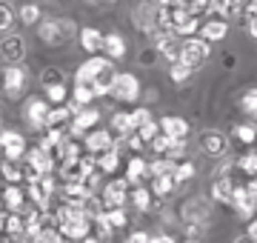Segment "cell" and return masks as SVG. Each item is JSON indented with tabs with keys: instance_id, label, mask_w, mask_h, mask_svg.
Wrapping results in <instances>:
<instances>
[{
	"instance_id": "6da1fadb",
	"label": "cell",
	"mask_w": 257,
	"mask_h": 243,
	"mask_svg": "<svg viewBox=\"0 0 257 243\" xmlns=\"http://www.w3.org/2000/svg\"><path fill=\"white\" fill-rule=\"evenodd\" d=\"M77 32H80V29L74 26V20H63V18L60 20H43L37 38L43 40L46 46L60 49V46H66V43H72V40L77 38Z\"/></svg>"
},
{
	"instance_id": "7a4b0ae2",
	"label": "cell",
	"mask_w": 257,
	"mask_h": 243,
	"mask_svg": "<svg viewBox=\"0 0 257 243\" xmlns=\"http://www.w3.org/2000/svg\"><path fill=\"white\" fill-rule=\"evenodd\" d=\"M114 77H117L114 63H111V60H106V57H100V55H94V75H92V83H89V89H92L94 97L109 94L111 92V83H114Z\"/></svg>"
},
{
	"instance_id": "3957f363",
	"label": "cell",
	"mask_w": 257,
	"mask_h": 243,
	"mask_svg": "<svg viewBox=\"0 0 257 243\" xmlns=\"http://www.w3.org/2000/svg\"><path fill=\"white\" fill-rule=\"evenodd\" d=\"M157 12H160V6H157L155 0H140V3H135V9H132V23H135L140 32L155 35L157 29H160Z\"/></svg>"
},
{
	"instance_id": "277c9868",
	"label": "cell",
	"mask_w": 257,
	"mask_h": 243,
	"mask_svg": "<svg viewBox=\"0 0 257 243\" xmlns=\"http://www.w3.org/2000/svg\"><path fill=\"white\" fill-rule=\"evenodd\" d=\"M209 55H211V46L206 43V40H200V38H189V40H183V46H180V60L177 63H183V66H189V69H200L206 60H209Z\"/></svg>"
},
{
	"instance_id": "5b68a950",
	"label": "cell",
	"mask_w": 257,
	"mask_h": 243,
	"mask_svg": "<svg viewBox=\"0 0 257 243\" xmlns=\"http://www.w3.org/2000/svg\"><path fill=\"white\" fill-rule=\"evenodd\" d=\"M180 217H183V223L206 226V220L211 217V203H209V200H206L203 195L186 197L183 206H180Z\"/></svg>"
},
{
	"instance_id": "8992f818",
	"label": "cell",
	"mask_w": 257,
	"mask_h": 243,
	"mask_svg": "<svg viewBox=\"0 0 257 243\" xmlns=\"http://www.w3.org/2000/svg\"><path fill=\"white\" fill-rule=\"evenodd\" d=\"M111 97L120 103H135L140 97V80L135 75H128V72H123V75L114 77V83H111Z\"/></svg>"
},
{
	"instance_id": "52a82bcc",
	"label": "cell",
	"mask_w": 257,
	"mask_h": 243,
	"mask_svg": "<svg viewBox=\"0 0 257 243\" xmlns=\"http://www.w3.org/2000/svg\"><path fill=\"white\" fill-rule=\"evenodd\" d=\"M97 197H100V203H103L106 212H109V209H123V203H126V197H128V183L123 178L109 180Z\"/></svg>"
},
{
	"instance_id": "ba28073f",
	"label": "cell",
	"mask_w": 257,
	"mask_h": 243,
	"mask_svg": "<svg viewBox=\"0 0 257 243\" xmlns=\"http://www.w3.org/2000/svg\"><path fill=\"white\" fill-rule=\"evenodd\" d=\"M0 57L6 60V66H20L23 57H26V40L20 35H15V32H9L0 40Z\"/></svg>"
},
{
	"instance_id": "9c48e42d",
	"label": "cell",
	"mask_w": 257,
	"mask_h": 243,
	"mask_svg": "<svg viewBox=\"0 0 257 243\" xmlns=\"http://www.w3.org/2000/svg\"><path fill=\"white\" fill-rule=\"evenodd\" d=\"M49 109H52V106H49L46 100H40V97H29V100L23 103V117H26V123L35 132H43V129H46Z\"/></svg>"
},
{
	"instance_id": "30bf717a",
	"label": "cell",
	"mask_w": 257,
	"mask_h": 243,
	"mask_svg": "<svg viewBox=\"0 0 257 243\" xmlns=\"http://www.w3.org/2000/svg\"><path fill=\"white\" fill-rule=\"evenodd\" d=\"M23 83H26V69L23 66H6L3 69V77H0V86L9 100H18L20 92H23Z\"/></svg>"
},
{
	"instance_id": "8fae6325",
	"label": "cell",
	"mask_w": 257,
	"mask_h": 243,
	"mask_svg": "<svg viewBox=\"0 0 257 243\" xmlns=\"http://www.w3.org/2000/svg\"><path fill=\"white\" fill-rule=\"evenodd\" d=\"M200 152L209 155V158H220V155L229 152V138L217 129H206L200 135Z\"/></svg>"
},
{
	"instance_id": "7c38bea8",
	"label": "cell",
	"mask_w": 257,
	"mask_h": 243,
	"mask_svg": "<svg viewBox=\"0 0 257 243\" xmlns=\"http://www.w3.org/2000/svg\"><path fill=\"white\" fill-rule=\"evenodd\" d=\"M80 146L86 149V155H94V158H97V155H103V152L114 149V138L109 135V129H92Z\"/></svg>"
},
{
	"instance_id": "4fadbf2b",
	"label": "cell",
	"mask_w": 257,
	"mask_h": 243,
	"mask_svg": "<svg viewBox=\"0 0 257 243\" xmlns=\"http://www.w3.org/2000/svg\"><path fill=\"white\" fill-rule=\"evenodd\" d=\"M157 132L169 138V141H186V135H189V123L183 117H177V114H166L157 120Z\"/></svg>"
},
{
	"instance_id": "5bb4252c",
	"label": "cell",
	"mask_w": 257,
	"mask_h": 243,
	"mask_svg": "<svg viewBox=\"0 0 257 243\" xmlns=\"http://www.w3.org/2000/svg\"><path fill=\"white\" fill-rule=\"evenodd\" d=\"M23 160H26V166H32L37 172V175H55V160L49 158V152H43L40 146H32V149H26V155H23Z\"/></svg>"
},
{
	"instance_id": "9a60e30c",
	"label": "cell",
	"mask_w": 257,
	"mask_h": 243,
	"mask_svg": "<svg viewBox=\"0 0 257 243\" xmlns=\"http://www.w3.org/2000/svg\"><path fill=\"white\" fill-rule=\"evenodd\" d=\"M231 206L237 209V215L243 217V220H251V217H254V192H248L246 186H237V183H234Z\"/></svg>"
},
{
	"instance_id": "2e32d148",
	"label": "cell",
	"mask_w": 257,
	"mask_h": 243,
	"mask_svg": "<svg viewBox=\"0 0 257 243\" xmlns=\"http://www.w3.org/2000/svg\"><path fill=\"white\" fill-rule=\"evenodd\" d=\"M180 46H183V40L177 38V35H166V38L155 40V52L160 57H166L169 63H177L180 60Z\"/></svg>"
},
{
	"instance_id": "e0dca14e",
	"label": "cell",
	"mask_w": 257,
	"mask_h": 243,
	"mask_svg": "<svg viewBox=\"0 0 257 243\" xmlns=\"http://www.w3.org/2000/svg\"><path fill=\"white\" fill-rule=\"evenodd\" d=\"M200 32L203 38L200 40H206V43H217V40H223L226 38V32H229V23L223 18H214V20H206V23H200Z\"/></svg>"
},
{
	"instance_id": "ac0fdd59",
	"label": "cell",
	"mask_w": 257,
	"mask_h": 243,
	"mask_svg": "<svg viewBox=\"0 0 257 243\" xmlns=\"http://www.w3.org/2000/svg\"><path fill=\"white\" fill-rule=\"evenodd\" d=\"M103 55L106 60H123L126 57V40L120 38L117 32H111V35H103Z\"/></svg>"
},
{
	"instance_id": "d6986e66",
	"label": "cell",
	"mask_w": 257,
	"mask_h": 243,
	"mask_svg": "<svg viewBox=\"0 0 257 243\" xmlns=\"http://www.w3.org/2000/svg\"><path fill=\"white\" fill-rule=\"evenodd\" d=\"M77 38H80V46L89 52V55H100L103 52V32L100 29H80L77 32Z\"/></svg>"
},
{
	"instance_id": "ffe728a7",
	"label": "cell",
	"mask_w": 257,
	"mask_h": 243,
	"mask_svg": "<svg viewBox=\"0 0 257 243\" xmlns=\"http://www.w3.org/2000/svg\"><path fill=\"white\" fill-rule=\"evenodd\" d=\"M132 132H135V126H132V117H128V112L111 114V129H109V135L114 138V141H126Z\"/></svg>"
},
{
	"instance_id": "44dd1931",
	"label": "cell",
	"mask_w": 257,
	"mask_h": 243,
	"mask_svg": "<svg viewBox=\"0 0 257 243\" xmlns=\"http://www.w3.org/2000/svg\"><path fill=\"white\" fill-rule=\"evenodd\" d=\"M3 203H6V209H9V215H20V209L26 206L23 189L20 186H6L3 189Z\"/></svg>"
},
{
	"instance_id": "7402d4cb",
	"label": "cell",
	"mask_w": 257,
	"mask_h": 243,
	"mask_svg": "<svg viewBox=\"0 0 257 243\" xmlns=\"http://www.w3.org/2000/svg\"><path fill=\"white\" fill-rule=\"evenodd\" d=\"M231 192H234V180L231 178H217L211 183V197L217 203H231Z\"/></svg>"
},
{
	"instance_id": "603a6c76",
	"label": "cell",
	"mask_w": 257,
	"mask_h": 243,
	"mask_svg": "<svg viewBox=\"0 0 257 243\" xmlns=\"http://www.w3.org/2000/svg\"><path fill=\"white\" fill-rule=\"evenodd\" d=\"M146 175V160L140 158V155H135V158L128 160V166H126V183L128 186H140V178Z\"/></svg>"
},
{
	"instance_id": "cb8c5ba5",
	"label": "cell",
	"mask_w": 257,
	"mask_h": 243,
	"mask_svg": "<svg viewBox=\"0 0 257 243\" xmlns=\"http://www.w3.org/2000/svg\"><path fill=\"white\" fill-rule=\"evenodd\" d=\"M69 120H72V112L66 106H55L46 114V129H63V126H69Z\"/></svg>"
},
{
	"instance_id": "d4e9b609",
	"label": "cell",
	"mask_w": 257,
	"mask_h": 243,
	"mask_svg": "<svg viewBox=\"0 0 257 243\" xmlns=\"http://www.w3.org/2000/svg\"><path fill=\"white\" fill-rule=\"evenodd\" d=\"M128 197H132V203H135L138 212H152V209H155V200L149 195V189H143V186H135Z\"/></svg>"
},
{
	"instance_id": "484cf974",
	"label": "cell",
	"mask_w": 257,
	"mask_h": 243,
	"mask_svg": "<svg viewBox=\"0 0 257 243\" xmlns=\"http://www.w3.org/2000/svg\"><path fill=\"white\" fill-rule=\"evenodd\" d=\"M175 180H172V175H163V178H152V189H149V195L155 197H169L172 192H175Z\"/></svg>"
},
{
	"instance_id": "4316f807",
	"label": "cell",
	"mask_w": 257,
	"mask_h": 243,
	"mask_svg": "<svg viewBox=\"0 0 257 243\" xmlns=\"http://www.w3.org/2000/svg\"><path fill=\"white\" fill-rule=\"evenodd\" d=\"M194 175H197V166H194L192 160H180V163H175V169H172V180H175V183H186V180H192Z\"/></svg>"
},
{
	"instance_id": "83f0119b",
	"label": "cell",
	"mask_w": 257,
	"mask_h": 243,
	"mask_svg": "<svg viewBox=\"0 0 257 243\" xmlns=\"http://www.w3.org/2000/svg\"><path fill=\"white\" fill-rule=\"evenodd\" d=\"M117 166H120V155H117L114 149L97 155V172H103V175H111Z\"/></svg>"
},
{
	"instance_id": "f1b7e54d",
	"label": "cell",
	"mask_w": 257,
	"mask_h": 243,
	"mask_svg": "<svg viewBox=\"0 0 257 243\" xmlns=\"http://www.w3.org/2000/svg\"><path fill=\"white\" fill-rule=\"evenodd\" d=\"M66 100H69V89H66V83L46 86V103L49 106H63Z\"/></svg>"
},
{
	"instance_id": "f546056e",
	"label": "cell",
	"mask_w": 257,
	"mask_h": 243,
	"mask_svg": "<svg viewBox=\"0 0 257 243\" xmlns=\"http://www.w3.org/2000/svg\"><path fill=\"white\" fill-rule=\"evenodd\" d=\"M172 169H175L172 160L157 158V160H152V163H146V175H152V178H163V175H172Z\"/></svg>"
},
{
	"instance_id": "4dcf8cb0",
	"label": "cell",
	"mask_w": 257,
	"mask_h": 243,
	"mask_svg": "<svg viewBox=\"0 0 257 243\" xmlns=\"http://www.w3.org/2000/svg\"><path fill=\"white\" fill-rule=\"evenodd\" d=\"M103 217H106V223L111 226V232H114V229H123V226L128 223L126 209H109V212H103Z\"/></svg>"
},
{
	"instance_id": "1f68e13d",
	"label": "cell",
	"mask_w": 257,
	"mask_h": 243,
	"mask_svg": "<svg viewBox=\"0 0 257 243\" xmlns=\"http://www.w3.org/2000/svg\"><path fill=\"white\" fill-rule=\"evenodd\" d=\"M0 175L9 180V186H18L20 183V166L12 163V160H3V163H0Z\"/></svg>"
},
{
	"instance_id": "d6a6232c",
	"label": "cell",
	"mask_w": 257,
	"mask_h": 243,
	"mask_svg": "<svg viewBox=\"0 0 257 243\" xmlns=\"http://www.w3.org/2000/svg\"><path fill=\"white\" fill-rule=\"evenodd\" d=\"M128 117H132V126H135V132H138L140 126H146V123L155 120V117H152V112H149L146 106H138L135 112H128Z\"/></svg>"
},
{
	"instance_id": "836d02e7",
	"label": "cell",
	"mask_w": 257,
	"mask_h": 243,
	"mask_svg": "<svg viewBox=\"0 0 257 243\" xmlns=\"http://www.w3.org/2000/svg\"><path fill=\"white\" fill-rule=\"evenodd\" d=\"M3 232L9 234V237L23 234V217H20V215H9V212H6V226H3Z\"/></svg>"
},
{
	"instance_id": "e575fe53",
	"label": "cell",
	"mask_w": 257,
	"mask_h": 243,
	"mask_svg": "<svg viewBox=\"0 0 257 243\" xmlns=\"http://www.w3.org/2000/svg\"><path fill=\"white\" fill-rule=\"evenodd\" d=\"M186 141H172V146H169V152H166V160H172V163H180V160H186Z\"/></svg>"
},
{
	"instance_id": "d590c367",
	"label": "cell",
	"mask_w": 257,
	"mask_h": 243,
	"mask_svg": "<svg viewBox=\"0 0 257 243\" xmlns=\"http://www.w3.org/2000/svg\"><path fill=\"white\" fill-rule=\"evenodd\" d=\"M20 20H23L26 26H35V23H40V6H35V3H26V6L20 9Z\"/></svg>"
},
{
	"instance_id": "8d00e7d4",
	"label": "cell",
	"mask_w": 257,
	"mask_h": 243,
	"mask_svg": "<svg viewBox=\"0 0 257 243\" xmlns=\"http://www.w3.org/2000/svg\"><path fill=\"white\" fill-rule=\"evenodd\" d=\"M234 166H240L243 172H246L248 178H254V172H257V158H254V152H246L243 158L234 160Z\"/></svg>"
},
{
	"instance_id": "74e56055",
	"label": "cell",
	"mask_w": 257,
	"mask_h": 243,
	"mask_svg": "<svg viewBox=\"0 0 257 243\" xmlns=\"http://www.w3.org/2000/svg\"><path fill=\"white\" fill-rule=\"evenodd\" d=\"M234 138H237L240 143L251 146V143H254V126H251V123H240V126H234Z\"/></svg>"
},
{
	"instance_id": "f35d334b",
	"label": "cell",
	"mask_w": 257,
	"mask_h": 243,
	"mask_svg": "<svg viewBox=\"0 0 257 243\" xmlns=\"http://www.w3.org/2000/svg\"><path fill=\"white\" fill-rule=\"evenodd\" d=\"M192 75L194 72L183 63H172V72H169V77H172L175 83H186V80H192Z\"/></svg>"
},
{
	"instance_id": "ab89813d",
	"label": "cell",
	"mask_w": 257,
	"mask_h": 243,
	"mask_svg": "<svg viewBox=\"0 0 257 243\" xmlns=\"http://www.w3.org/2000/svg\"><path fill=\"white\" fill-rule=\"evenodd\" d=\"M135 135H138L140 141H143V143H146V146H149V143H152V141H155V138H157V135H160V132H157V120L146 123V126H140V129L135 132Z\"/></svg>"
},
{
	"instance_id": "60d3db41",
	"label": "cell",
	"mask_w": 257,
	"mask_h": 243,
	"mask_svg": "<svg viewBox=\"0 0 257 243\" xmlns=\"http://www.w3.org/2000/svg\"><path fill=\"white\" fill-rule=\"evenodd\" d=\"M200 23H203L200 18H189V20H186V23H183V26H180V29H177V32H175V35H177V38H180V40H183V38H192L194 32L200 29Z\"/></svg>"
},
{
	"instance_id": "b9f144b4",
	"label": "cell",
	"mask_w": 257,
	"mask_h": 243,
	"mask_svg": "<svg viewBox=\"0 0 257 243\" xmlns=\"http://www.w3.org/2000/svg\"><path fill=\"white\" fill-rule=\"evenodd\" d=\"M43 86H57V83H66V77L60 69H43V75H40Z\"/></svg>"
},
{
	"instance_id": "7bdbcfd3",
	"label": "cell",
	"mask_w": 257,
	"mask_h": 243,
	"mask_svg": "<svg viewBox=\"0 0 257 243\" xmlns=\"http://www.w3.org/2000/svg\"><path fill=\"white\" fill-rule=\"evenodd\" d=\"M12 20H15V12H12V6L0 0V32H9V29H12Z\"/></svg>"
},
{
	"instance_id": "ee69618b",
	"label": "cell",
	"mask_w": 257,
	"mask_h": 243,
	"mask_svg": "<svg viewBox=\"0 0 257 243\" xmlns=\"http://www.w3.org/2000/svg\"><path fill=\"white\" fill-rule=\"evenodd\" d=\"M169 146H172V141H169V138H163V135H157L155 141L149 143V149L155 152L157 158H166V152H169Z\"/></svg>"
},
{
	"instance_id": "f6af8a7d",
	"label": "cell",
	"mask_w": 257,
	"mask_h": 243,
	"mask_svg": "<svg viewBox=\"0 0 257 243\" xmlns=\"http://www.w3.org/2000/svg\"><path fill=\"white\" fill-rule=\"evenodd\" d=\"M240 109L246 114H254V109H257V92L254 89H248L246 94H243V100H240Z\"/></svg>"
},
{
	"instance_id": "bcb514c9",
	"label": "cell",
	"mask_w": 257,
	"mask_h": 243,
	"mask_svg": "<svg viewBox=\"0 0 257 243\" xmlns=\"http://www.w3.org/2000/svg\"><path fill=\"white\" fill-rule=\"evenodd\" d=\"M243 29H246L248 38H254V35H257V15H254V9L243 12Z\"/></svg>"
},
{
	"instance_id": "7dc6e473",
	"label": "cell",
	"mask_w": 257,
	"mask_h": 243,
	"mask_svg": "<svg viewBox=\"0 0 257 243\" xmlns=\"http://www.w3.org/2000/svg\"><path fill=\"white\" fill-rule=\"evenodd\" d=\"M203 232H206V226H197V223H186V237L192 243H200Z\"/></svg>"
},
{
	"instance_id": "c3c4849f",
	"label": "cell",
	"mask_w": 257,
	"mask_h": 243,
	"mask_svg": "<svg viewBox=\"0 0 257 243\" xmlns=\"http://www.w3.org/2000/svg\"><path fill=\"white\" fill-rule=\"evenodd\" d=\"M231 169H234V160H220V166H217V169H214V180H217V178H229V175H231Z\"/></svg>"
},
{
	"instance_id": "681fc988",
	"label": "cell",
	"mask_w": 257,
	"mask_h": 243,
	"mask_svg": "<svg viewBox=\"0 0 257 243\" xmlns=\"http://www.w3.org/2000/svg\"><path fill=\"white\" fill-rule=\"evenodd\" d=\"M149 237H152V234H146V232H140L138 229V232H132L126 237V243H149Z\"/></svg>"
},
{
	"instance_id": "f907efd6",
	"label": "cell",
	"mask_w": 257,
	"mask_h": 243,
	"mask_svg": "<svg viewBox=\"0 0 257 243\" xmlns=\"http://www.w3.org/2000/svg\"><path fill=\"white\" fill-rule=\"evenodd\" d=\"M254 234H257V223H254V217H251V220H246V234H243V237L254 240Z\"/></svg>"
},
{
	"instance_id": "816d5d0a",
	"label": "cell",
	"mask_w": 257,
	"mask_h": 243,
	"mask_svg": "<svg viewBox=\"0 0 257 243\" xmlns=\"http://www.w3.org/2000/svg\"><path fill=\"white\" fill-rule=\"evenodd\" d=\"M140 60H143V63H146V66H152V63H155V60H157V52H155V49H146V52H143V57H140Z\"/></svg>"
},
{
	"instance_id": "f5cc1de1",
	"label": "cell",
	"mask_w": 257,
	"mask_h": 243,
	"mask_svg": "<svg viewBox=\"0 0 257 243\" xmlns=\"http://www.w3.org/2000/svg\"><path fill=\"white\" fill-rule=\"evenodd\" d=\"M149 243H177L172 234H157V237H149Z\"/></svg>"
},
{
	"instance_id": "db71d44e",
	"label": "cell",
	"mask_w": 257,
	"mask_h": 243,
	"mask_svg": "<svg viewBox=\"0 0 257 243\" xmlns=\"http://www.w3.org/2000/svg\"><path fill=\"white\" fill-rule=\"evenodd\" d=\"M6 243H23V234H18V237H9L6 234Z\"/></svg>"
},
{
	"instance_id": "11a10c76",
	"label": "cell",
	"mask_w": 257,
	"mask_h": 243,
	"mask_svg": "<svg viewBox=\"0 0 257 243\" xmlns=\"http://www.w3.org/2000/svg\"><path fill=\"white\" fill-rule=\"evenodd\" d=\"M157 6H175V0H155Z\"/></svg>"
},
{
	"instance_id": "9f6ffc18",
	"label": "cell",
	"mask_w": 257,
	"mask_h": 243,
	"mask_svg": "<svg viewBox=\"0 0 257 243\" xmlns=\"http://www.w3.org/2000/svg\"><path fill=\"white\" fill-rule=\"evenodd\" d=\"M3 226H6V212H0V232H3Z\"/></svg>"
},
{
	"instance_id": "6f0895ef",
	"label": "cell",
	"mask_w": 257,
	"mask_h": 243,
	"mask_svg": "<svg viewBox=\"0 0 257 243\" xmlns=\"http://www.w3.org/2000/svg\"><path fill=\"white\" fill-rule=\"evenodd\" d=\"M80 243H97V240H94L92 234H86V237H83V240H80Z\"/></svg>"
},
{
	"instance_id": "680465c9",
	"label": "cell",
	"mask_w": 257,
	"mask_h": 243,
	"mask_svg": "<svg viewBox=\"0 0 257 243\" xmlns=\"http://www.w3.org/2000/svg\"><path fill=\"white\" fill-rule=\"evenodd\" d=\"M234 243H254V240H248V237H243V234H240V237H237Z\"/></svg>"
},
{
	"instance_id": "91938a15",
	"label": "cell",
	"mask_w": 257,
	"mask_h": 243,
	"mask_svg": "<svg viewBox=\"0 0 257 243\" xmlns=\"http://www.w3.org/2000/svg\"><path fill=\"white\" fill-rule=\"evenodd\" d=\"M109 3H111V0H109Z\"/></svg>"
}]
</instances>
